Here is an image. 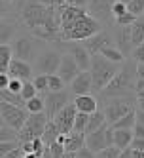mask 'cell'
<instances>
[{
    "label": "cell",
    "instance_id": "cell-42",
    "mask_svg": "<svg viewBox=\"0 0 144 158\" xmlns=\"http://www.w3.org/2000/svg\"><path fill=\"white\" fill-rule=\"evenodd\" d=\"M17 141H2L0 143V156H4V154H8L10 151H14V149H17Z\"/></svg>",
    "mask_w": 144,
    "mask_h": 158
},
{
    "label": "cell",
    "instance_id": "cell-5",
    "mask_svg": "<svg viewBox=\"0 0 144 158\" xmlns=\"http://www.w3.org/2000/svg\"><path fill=\"white\" fill-rule=\"evenodd\" d=\"M0 114H2L4 124H8V126H12V128H15L19 131L25 126V122H27L30 112L25 107L12 105V103H8V101H2V105H0Z\"/></svg>",
    "mask_w": 144,
    "mask_h": 158
},
{
    "label": "cell",
    "instance_id": "cell-50",
    "mask_svg": "<svg viewBox=\"0 0 144 158\" xmlns=\"http://www.w3.org/2000/svg\"><path fill=\"white\" fill-rule=\"evenodd\" d=\"M118 158H133V147H127V149H121Z\"/></svg>",
    "mask_w": 144,
    "mask_h": 158
},
{
    "label": "cell",
    "instance_id": "cell-59",
    "mask_svg": "<svg viewBox=\"0 0 144 158\" xmlns=\"http://www.w3.org/2000/svg\"><path fill=\"white\" fill-rule=\"evenodd\" d=\"M123 2H125V4H129V2H131V0H123Z\"/></svg>",
    "mask_w": 144,
    "mask_h": 158
},
{
    "label": "cell",
    "instance_id": "cell-19",
    "mask_svg": "<svg viewBox=\"0 0 144 158\" xmlns=\"http://www.w3.org/2000/svg\"><path fill=\"white\" fill-rule=\"evenodd\" d=\"M66 151L68 152H78L82 147H85V133L84 131H72L66 135Z\"/></svg>",
    "mask_w": 144,
    "mask_h": 158
},
{
    "label": "cell",
    "instance_id": "cell-57",
    "mask_svg": "<svg viewBox=\"0 0 144 158\" xmlns=\"http://www.w3.org/2000/svg\"><path fill=\"white\" fill-rule=\"evenodd\" d=\"M137 105H138L140 110H144V97H142V99H137Z\"/></svg>",
    "mask_w": 144,
    "mask_h": 158
},
{
    "label": "cell",
    "instance_id": "cell-1",
    "mask_svg": "<svg viewBox=\"0 0 144 158\" xmlns=\"http://www.w3.org/2000/svg\"><path fill=\"white\" fill-rule=\"evenodd\" d=\"M59 15H61V32L63 40H87L93 35L101 32V21L89 14V10L63 4L59 6Z\"/></svg>",
    "mask_w": 144,
    "mask_h": 158
},
{
    "label": "cell",
    "instance_id": "cell-15",
    "mask_svg": "<svg viewBox=\"0 0 144 158\" xmlns=\"http://www.w3.org/2000/svg\"><path fill=\"white\" fill-rule=\"evenodd\" d=\"M116 44H118V48L123 52L125 57L129 53H133L135 46H133V38H131V27H118V31H116Z\"/></svg>",
    "mask_w": 144,
    "mask_h": 158
},
{
    "label": "cell",
    "instance_id": "cell-29",
    "mask_svg": "<svg viewBox=\"0 0 144 158\" xmlns=\"http://www.w3.org/2000/svg\"><path fill=\"white\" fill-rule=\"evenodd\" d=\"M25 109L29 112H44V110H46V99H42V97L36 95V97H32V99L27 101Z\"/></svg>",
    "mask_w": 144,
    "mask_h": 158
},
{
    "label": "cell",
    "instance_id": "cell-2",
    "mask_svg": "<svg viewBox=\"0 0 144 158\" xmlns=\"http://www.w3.org/2000/svg\"><path fill=\"white\" fill-rule=\"evenodd\" d=\"M137 65L127 61L121 69L118 71V74L110 80L104 88L101 95L104 99H112V97H131L133 92H137Z\"/></svg>",
    "mask_w": 144,
    "mask_h": 158
},
{
    "label": "cell",
    "instance_id": "cell-44",
    "mask_svg": "<svg viewBox=\"0 0 144 158\" xmlns=\"http://www.w3.org/2000/svg\"><path fill=\"white\" fill-rule=\"evenodd\" d=\"M23 149L21 147H17V149H14V151H10L8 154H4V156H0V158H23Z\"/></svg>",
    "mask_w": 144,
    "mask_h": 158
},
{
    "label": "cell",
    "instance_id": "cell-46",
    "mask_svg": "<svg viewBox=\"0 0 144 158\" xmlns=\"http://www.w3.org/2000/svg\"><path fill=\"white\" fill-rule=\"evenodd\" d=\"M10 80H12V76H10V73L0 71V88H8Z\"/></svg>",
    "mask_w": 144,
    "mask_h": 158
},
{
    "label": "cell",
    "instance_id": "cell-31",
    "mask_svg": "<svg viewBox=\"0 0 144 158\" xmlns=\"http://www.w3.org/2000/svg\"><path fill=\"white\" fill-rule=\"evenodd\" d=\"M36 94H38V88L34 86V82L25 80L23 89H21V95H23V99H25V101H29V99H32V97H36Z\"/></svg>",
    "mask_w": 144,
    "mask_h": 158
},
{
    "label": "cell",
    "instance_id": "cell-54",
    "mask_svg": "<svg viewBox=\"0 0 144 158\" xmlns=\"http://www.w3.org/2000/svg\"><path fill=\"white\" fill-rule=\"evenodd\" d=\"M137 122L144 124V110H140V109H138V112H137Z\"/></svg>",
    "mask_w": 144,
    "mask_h": 158
},
{
    "label": "cell",
    "instance_id": "cell-58",
    "mask_svg": "<svg viewBox=\"0 0 144 158\" xmlns=\"http://www.w3.org/2000/svg\"><path fill=\"white\" fill-rule=\"evenodd\" d=\"M142 97H144V89H140V92L137 94V99H142Z\"/></svg>",
    "mask_w": 144,
    "mask_h": 158
},
{
    "label": "cell",
    "instance_id": "cell-23",
    "mask_svg": "<svg viewBox=\"0 0 144 158\" xmlns=\"http://www.w3.org/2000/svg\"><path fill=\"white\" fill-rule=\"evenodd\" d=\"M131 38H133V46H138L144 42V17H138L131 25Z\"/></svg>",
    "mask_w": 144,
    "mask_h": 158
},
{
    "label": "cell",
    "instance_id": "cell-45",
    "mask_svg": "<svg viewBox=\"0 0 144 158\" xmlns=\"http://www.w3.org/2000/svg\"><path fill=\"white\" fill-rule=\"evenodd\" d=\"M38 2L46 4V6H49V8H59V6L66 4V0H38Z\"/></svg>",
    "mask_w": 144,
    "mask_h": 158
},
{
    "label": "cell",
    "instance_id": "cell-48",
    "mask_svg": "<svg viewBox=\"0 0 144 158\" xmlns=\"http://www.w3.org/2000/svg\"><path fill=\"white\" fill-rule=\"evenodd\" d=\"M133 149H138V151H144V137H135L131 143Z\"/></svg>",
    "mask_w": 144,
    "mask_h": 158
},
{
    "label": "cell",
    "instance_id": "cell-34",
    "mask_svg": "<svg viewBox=\"0 0 144 158\" xmlns=\"http://www.w3.org/2000/svg\"><path fill=\"white\" fill-rule=\"evenodd\" d=\"M32 82L38 88V92H49V74H38Z\"/></svg>",
    "mask_w": 144,
    "mask_h": 158
},
{
    "label": "cell",
    "instance_id": "cell-40",
    "mask_svg": "<svg viewBox=\"0 0 144 158\" xmlns=\"http://www.w3.org/2000/svg\"><path fill=\"white\" fill-rule=\"evenodd\" d=\"M131 57L135 63H144V42L138 44V46H135V50H133L131 53Z\"/></svg>",
    "mask_w": 144,
    "mask_h": 158
},
{
    "label": "cell",
    "instance_id": "cell-12",
    "mask_svg": "<svg viewBox=\"0 0 144 158\" xmlns=\"http://www.w3.org/2000/svg\"><path fill=\"white\" fill-rule=\"evenodd\" d=\"M116 4V0H89L87 10L93 17H97L99 21H108V17L112 15V8ZM114 17V15H112Z\"/></svg>",
    "mask_w": 144,
    "mask_h": 158
},
{
    "label": "cell",
    "instance_id": "cell-10",
    "mask_svg": "<svg viewBox=\"0 0 144 158\" xmlns=\"http://www.w3.org/2000/svg\"><path fill=\"white\" fill-rule=\"evenodd\" d=\"M70 101H68V94L64 92H49L46 95V112H48V116L49 120H53L55 116H57V112L63 110L66 105H68Z\"/></svg>",
    "mask_w": 144,
    "mask_h": 158
},
{
    "label": "cell",
    "instance_id": "cell-16",
    "mask_svg": "<svg viewBox=\"0 0 144 158\" xmlns=\"http://www.w3.org/2000/svg\"><path fill=\"white\" fill-rule=\"evenodd\" d=\"M108 44H110V35H108V32H104V31H101V32H97V35H93L91 38L84 40V46L89 50L91 55L101 53V50L104 46H108Z\"/></svg>",
    "mask_w": 144,
    "mask_h": 158
},
{
    "label": "cell",
    "instance_id": "cell-25",
    "mask_svg": "<svg viewBox=\"0 0 144 158\" xmlns=\"http://www.w3.org/2000/svg\"><path fill=\"white\" fill-rule=\"evenodd\" d=\"M101 55H104L106 59L114 61V63H121V61H125V55H123V52H121L119 48H114L112 44H108V46H104V48L101 50Z\"/></svg>",
    "mask_w": 144,
    "mask_h": 158
},
{
    "label": "cell",
    "instance_id": "cell-26",
    "mask_svg": "<svg viewBox=\"0 0 144 158\" xmlns=\"http://www.w3.org/2000/svg\"><path fill=\"white\" fill-rule=\"evenodd\" d=\"M0 97H2V101H8V103L19 105V107H25V103H27L21 94H15V92H12V89H8V88H2V92H0Z\"/></svg>",
    "mask_w": 144,
    "mask_h": 158
},
{
    "label": "cell",
    "instance_id": "cell-22",
    "mask_svg": "<svg viewBox=\"0 0 144 158\" xmlns=\"http://www.w3.org/2000/svg\"><path fill=\"white\" fill-rule=\"evenodd\" d=\"M106 114H104V110H95L93 114H89V122H87V128H85V133H91L95 130H99L103 126V124H106Z\"/></svg>",
    "mask_w": 144,
    "mask_h": 158
},
{
    "label": "cell",
    "instance_id": "cell-56",
    "mask_svg": "<svg viewBox=\"0 0 144 158\" xmlns=\"http://www.w3.org/2000/svg\"><path fill=\"white\" fill-rule=\"evenodd\" d=\"M61 158H78V156H76V152H68V151H66Z\"/></svg>",
    "mask_w": 144,
    "mask_h": 158
},
{
    "label": "cell",
    "instance_id": "cell-14",
    "mask_svg": "<svg viewBox=\"0 0 144 158\" xmlns=\"http://www.w3.org/2000/svg\"><path fill=\"white\" fill-rule=\"evenodd\" d=\"M70 89H72L76 95L91 94V89H95V88H93V76H91V71H82V73L70 82Z\"/></svg>",
    "mask_w": 144,
    "mask_h": 158
},
{
    "label": "cell",
    "instance_id": "cell-28",
    "mask_svg": "<svg viewBox=\"0 0 144 158\" xmlns=\"http://www.w3.org/2000/svg\"><path fill=\"white\" fill-rule=\"evenodd\" d=\"M2 141H19V131L2 122V126H0V143Z\"/></svg>",
    "mask_w": 144,
    "mask_h": 158
},
{
    "label": "cell",
    "instance_id": "cell-38",
    "mask_svg": "<svg viewBox=\"0 0 144 158\" xmlns=\"http://www.w3.org/2000/svg\"><path fill=\"white\" fill-rule=\"evenodd\" d=\"M127 12H129V8H127V4L123 2V0H116V4H114V8H112L114 19L119 17V15H123V14H127Z\"/></svg>",
    "mask_w": 144,
    "mask_h": 158
},
{
    "label": "cell",
    "instance_id": "cell-32",
    "mask_svg": "<svg viewBox=\"0 0 144 158\" xmlns=\"http://www.w3.org/2000/svg\"><path fill=\"white\" fill-rule=\"evenodd\" d=\"M87 122H89V114H87V112H80L78 110V114H76V122H74V131H84L85 133Z\"/></svg>",
    "mask_w": 144,
    "mask_h": 158
},
{
    "label": "cell",
    "instance_id": "cell-30",
    "mask_svg": "<svg viewBox=\"0 0 144 158\" xmlns=\"http://www.w3.org/2000/svg\"><path fill=\"white\" fill-rule=\"evenodd\" d=\"M64 80H63V76L61 74H49V92H63L64 89Z\"/></svg>",
    "mask_w": 144,
    "mask_h": 158
},
{
    "label": "cell",
    "instance_id": "cell-4",
    "mask_svg": "<svg viewBox=\"0 0 144 158\" xmlns=\"http://www.w3.org/2000/svg\"><path fill=\"white\" fill-rule=\"evenodd\" d=\"M49 122L48 112H30L25 126L19 130V143H27L32 141L34 137H42L44 130H46V124Z\"/></svg>",
    "mask_w": 144,
    "mask_h": 158
},
{
    "label": "cell",
    "instance_id": "cell-51",
    "mask_svg": "<svg viewBox=\"0 0 144 158\" xmlns=\"http://www.w3.org/2000/svg\"><path fill=\"white\" fill-rule=\"evenodd\" d=\"M137 76L144 78V63H137Z\"/></svg>",
    "mask_w": 144,
    "mask_h": 158
},
{
    "label": "cell",
    "instance_id": "cell-13",
    "mask_svg": "<svg viewBox=\"0 0 144 158\" xmlns=\"http://www.w3.org/2000/svg\"><path fill=\"white\" fill-rule=\"evenodd\" d=\"M80 73H82V69H80V65L76 63V59L70 53H63V61H61V67H59L57 74L63 76L64 82H72Z\"/></svg>",
    "mask_w": 144,
    "mask_h": 158
},
{
    "label": "cell",
    "instance_id": "cell-49",
    "mask_svg": "<svg viewBox=\"0 0 144 158\" xmlns=\"http://www.w3.org/2000/svg\"><path fill=\"white\" fill-rule=\"evenodd\" d=\"M66 4H70V6H78V8H85L87 4H89V0H66Z\"/></svg>",
    "mask_w": 144,
    "mask_h": 158
},
{
    "label": "cell",
    "instance_id": "cell-20",
    "mask_svg": "<svg viewBox=\"0 0 144 158\" xmlns=\"http://www.w3.org/2000/svg\"><path fill=\"white\" fill-rule=\"evenodd\" d=\"M133 139H135V131L133 130H114V145L119 147V149L131 147Z\"/></svg>",
    "mask_w": 144,
    "mask_h": 158
},
{
    "label": "cell",
    "instance_id": "cell-33",
    "mask_svg": "<svg viewBox=\"0 0 144 158\" xmlns=\"http://www.w3.org/2000/svg\"><path fill=\"white\" fill-rule=\"evenodd\" d=\"M138 17L135 15V14H131V12H127V14H123V15H119V17H116L114 21H116V25L118 27H131L133 23H135Z\"/></svg>",
    "mask_w": 144,
    "mask_h": 158
},
{
    "label": "cell",
    "instance_id": "cell-37",
    "mask_svg": "<svg viewBox=\"0 0 144 158\" xmlns=\"http://www.w3.org/2000/svg\"><path fill=\"white\" fill-rule=\"evenodd\" d=\"M12 32H14V25L10 23L8 19H2V44H8Z\"/></svg>",
    "mask_w": 144,
    "mask_h": 158
},
{
    "label": "cell",
    "instance_id": "cell-60",
    "mask_svg": "<svg viewBox=\"0 0 144 158\" xmlns=\"http://www.w3.org/2000/svg\"><path fill=\"white\" fill-rule=\"evenodd\" d=\"M4 2H14V0H4Z\"/></svg>",
    "mask_w": 144,
    "mask_h": 158
},
{
    "label": "cell",
    "instance_id": "cell-47",
    "mask_svg": "<svg viewBox=\"0 0 144 158\" xmlns=\"http://www.w3.org/2000/svg\"><path fill=\"white\" fill-rule=\"evenodd\" d=\"M133 131H135V137H144V124L137 122L135 126H133Z\"/></svg>",
    "mask_w": 144,
    "mask_h": 158
},
{
    "label": "cell",
    "instance_id": "cell-17",
    "mask_svg": "<svg viewBox=\"0 0 144 158\" xmlns=\"http://www.w3.org/2000/svg\"><path fill=\"white\" fill-rule=\"evenodd\" d=\"M10 76H15V78H21V80H29L30 74H32V67L29 65V61H23V59H15L10 63V69H8Z\"/></svg>",
    "mask_w": 144,
    "mask_h": 158
},
{
    "label": "cell",
    "instance_id": "cell-24",
    "mask_svg": "<svg viewBox=\"0 0 144 158\" xmlns=\"http://www.w3.org/2000/svg\"><path fill=\"white\" fill-rule=\"evenodd\" d=\"M135 124H137V112L131 110V112H127L123 118H119L118 122H114L112 128H114V130H133V126H135Z\"/></svg>",
    "mask_w": 144,
    "mask_h": 158
},
{
    "label": "cell",
    "instance_id": "cell-55",
    "mask_svg": "<svg viewBox=\"0 0 144 158\" xmlns=\"http://www.w3.org/2000/svg\"><path fill=\"white\" fill-rule=\"evenodd\" d=\"M23 158H42V156L36 152H27V154H23Z\"/></svg>",
    "mask_w": 144,
    "mask_h": 158
},
{
    "label": "cell",
    "instance_id": "cell-8",
    "mask_svg": "<svg viewBox=\"0 0 144 158\" xmlns=\"http://www.w3.org/2000/svg\"><path fill=\"white\" fill-rule=\"evenodd\" d=\"M63 46H64L66 53H70L76 59V63L80 65L82 71H89L91 69V57L93 55L89 53V50H87L84 44H76L74 40H63Z\"/></svg>",
    "mask_w": 144,
    "mask_h": 158
},
{
    "label": "cell",
    "instance_id": "cell-18",
    "mask_svg": "<svg viewBox=\"0 0 144 158\" xmlns=\"http://www.w3.org/2000/svg\"><path fill=\"white\" fill-rule=\"evenodd\" d=\"M76 103V109H78L80 112H87V114H93V112L97 110V97H93L91 94H84V95H76L74 99Z\"/></svg>",
    "mask_w": 144,
    "mask_h": 158
},
{
    "label": "cell",
    "instance_id": "cell-36",
    "mask_svg": "<svg viewBox=\"0 0 144 158\" xmlns=\"http://www.w3.org/2000/svg\"><path fill=\"white\" fill-rule=\"evenodd\" d=\"M127 8H129L131 14H135L138 17L140 14H144V0H131V2L127 4Z\"/></svg>",
    "mask_w": 144,
    "mask_h": 158
},
{
    "label": "cell",
    "instance_id": "cell-6",
    "mask_svg": "<svg viewBox=\"0 0 144 158\" xmlns=\"http://www.w3.org/2000/svg\"><path fill=\"white\" fill-rule=\"evenodd\" d=\"M133 105V97H112L106 103V109H104V114H106V120L110 122L112 126L114 122H118L119 118H123L127 112H131Z\"/></svg>",
    "mask_w": 144,
    "mask_h": 158
},
{
    "label": "cell",
    "instance_id": "cell-21",
    "mask_svg": "<svg viewBox=\"0 0 144 158\" xmlns=\"http://www.w3.org/2000/svg\"><path fill=\"white\" fill-rule=\"evenodd\" d=\"M14 48L10 44H0V71L8 73L10 69V63L14 61Z\"/></svg>",
    "mask_w": 144,
    "mask_h": 158
},
{
    "label": "cell",
    "instance_id": "cell-39",
    "mask_svg": "<svg viewBox=\"0 0 144 158\" xmlns=\"http://www.w3.org/2000/svg\"><path fill=\"white\" fill-rule=\"evenodd\" d=\"M49 151H51L53 158H61V156L66 152V147H64L63 143H59V141H53V143L49 145Z\"/></svg>",
    "mask_w": 144,
    "mask_h": 158
},
{
    "label": "cell",
    "instance_id": "cell-43",
    "mask_svg": "<svg viewBox=\"0 0 144 158\" xmlns=\"http://www.w3.org/2000/svg\"><path fill=\"white\" fill-rule=\"evenodd\" d=\"M95 154H97V152H93L87 145H85V147H82V149L76 152V156H78V158H97Z\"/></svg>",
    "mask_w": 144,
    "mask_h": 158
},
{
    "label": "cell",
    "instance_id": "cell-52",
    "mask_svg": "<svg viewBox=\"0 0 144 158\" xmlns=\"http://www.w3.org/2000/svg\"><path fill=\"white\" fill-rule=\"evenodd\" d=\"M135 88H137V94L140 92V89H144V78H137V86Z\"/></svg>",
    "mask_w": 144,
    "mask_h": 158
},
{
    "label": "cell",
    "instance_id": "cell-53",
    "mask_svg": "<svg viewBox=\"0 0 144 158\" xmlns=\"http://www.w3.org/2000/svg\"><path fill=\"white\" fill-rule=\"evenodd\" d=\"M133 158H144V151H138V149H133Z\"/></svg>",
    "mask_w": 144,
    "mask_h": 158
},
{
    "label": "cell",
    "instance_id": "cell-7",
    "mask_svg": "<svg viewBox=\"0 0 144 158\" xmlns=\"http://www.w3.org/2000/svg\"><path fill=\"white\" fill-rule=\"evenodd\" d=\"M63 61V53L57 50H44L38 55V61H36V69L40 74H55L61 67Z\"/></svg>",
    "mask_w": 144,
    "mask_h": 158
},
{
    "label": "cell",
    "instance_id": "cell-35",
    "mask_svg": "<svg viewBox=\"0 0 144 158\" xmlns=\"http://www.w3.org/2000/svg\"><path fill=\"white\" fill-rule=\"evenodd\" d=\"M119 152H121L119 147L110 145V147H106V149H103L101 152H97V158H118Z\"/></svg>",
    "mask_w": 144,
    "mask_h": 158
},
{
    "label": "cell",
    "instance_id": "cell-11",
    "mask_svg": "<svg viewBox=\"0 0 144 158\" xmlns=\"http://www.w3.org/2000/svg\"><path fill=\"white\" fill-rule=\"evenodd\" d=\"M14 55L15 59H23V61H30L36 55V48H34V38L30 36H19L14 40Z\"/></svg>",
    "mask_w": 144,
    "mask_h": 158
},
{
    "label": "cell",
    "instance_id": "cell-41",
    "mask_svg": "<svg viewBox=\"0 0 144 158\" xmlns=\"http://www.w3.org/2000/svg\"><path fill=\"white\" fill-rule=\"evenodd\" d=\"M23 84H25V80L12 76V80H10V84H8V89H12V92H15V94H21V89H23Z\"/></svg>",
    "mask_w": 144,
    "mask_h": 158
},
{
    "label": "cell",
    "instance_id": "cell-9",
    "mask_svg": "<svg viewBox=\"0 0 144 158\" xmlns=\"http://www.w3.org/2000/svg\"><path fill=\"white\" fill-rule=\"evenodd\" d=\"M76 114H78V109H76V103H68L63 110L57 112V116L53 118V122L57 124V128L61 133H72L74 131V122H76Z\"/></svg>",
    "mask_w": 144,
    "mask_h": 158
},
{
    "label": "cell",
    "instance_id": "cell-3",
    "mask_svg": "<svg viewBox=\"0 0 144 158\" xmlns=\"http://www.w3.org/2000/svg\"><path fill=\"white\" fill-rule=\"evenodd\" d=\"M118 65L119 63L106 59L101 53H95L91 57V69L89 71H91V76H93V88L97 92H103V88L118 74V71H119Z\"/></svg>",
    "mask_w": 144,
    "mask_h": 158
},
{
    "label": "cell",
    "instance_id": "cell-27",
    "mask_svg": "<svg viewBox=\"0 0 144 158\" xmlns=\"http://www.w3.org/2000/svg\"><path fill=\"white\" fill-rule=\"evenodd\" d=\"M61 135V131H59V128H57V124H55L53 120H49L48 124H46V130H44V135H42V139L46 141V145H51L55 139H57Z\"/></svg>",
    "mask_w": 144,
    "mask_h": 158
}]
</instances>
